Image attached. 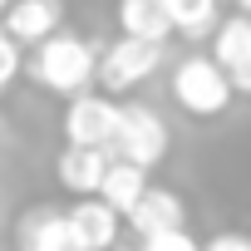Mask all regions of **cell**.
Here are the masks:
<instances>
[{"label":"cell","instance_id":"1","mask_svg":"<svg viewBox=\"0 0 251 251\" xmlns=\"http://www.w3.org/2000/svg\"><path fill=\"white\" fill-rule=\"evenodd\" d=\"M94 64H99V50L84 40V35H69V30H54L50 40L35 45L30 54V74L40 89L50 94H84L94 84Z\"/></svg>","mask_w":251,"mask_h":251},{"label":"cell","instance_id":"2","mask_svg":"<svg viewBox=\"0 0 251 251\" xmlns=\"http://www.w3.org/2000/svg\"><path fill=\"white\" fill-rule=\"evenodd\" d=\"M173 99L192 113V118H222L236 99L231 79L222 74V64L212 54H182L173 64Z\"/></svg>","mask_w":251,"mask_h":251},{"label":"cell","instance_id":"3","mask_svg":"<svg viewBox=\"0 0 251 251\" xmlns=\"http://www.w3.org/2000/svg\"><path fill=\"white\" fill-rule=\"evenodd\" d=\"M168 123L158 118L153 103H118V128H113V143H108V158H123V163H138V168H158L168 158Z\"/></svg>","mask_w":251,"mask_h":251},{"label":"cell","instance_id":"4","mask_svg":"<svg viewBox=\"0 0 251 251\" xmlns=\"http://www.w3.org/2000/svg\"><path fill=\"white\" fill-rule=\"evenodd\" d=\"M163 69V45L153 40H133V35H118L108 50H99V64H94V84L103 94H128L138 84H148L153 74Z\"/></svg>","mask_w":251,"mask_h":251},{"label":"cell","instance_id":"5","mask_svg":"<svg viewBox=\"0 0 251 251\" xmlns=\"http://www.w3.org/2000/svg\"><path fill=\"white\" fill-rule=\"evenodd\" d=\"M113 128H118V99L113 94H69V108H64V138L79 143V148H108L113 143Z\"/></svg>","mask_w":251,"mask_h":251},{"label":"cell","instance_id":"6","mask_svg":"<svg viewBox=\"0 0 251 251\" xmlns=\"http://www.w3.org/2000/svg\"><path fill=\"white\" fill-rule=\"evenodd\" d=\"M212 59L222 64V74L231 79L236 94H251V15H226L212 30Z\"/></svg>","mask_w":251,"mask_h":251},{"label":"cell","instance_id":"7","mask_svg":"<svg viewBox=\"0 0 251 251\" xmlns=\"http://www.w3.org/2000/svg\"><path fill=\"white\" fill-rule=\"evenodd\" d=\"M0 30L20 50H35L40 40L64 30V0H10V10L0 15Z\"/></svg>","mask_w":251,"mask_h":251},{"label":"cell","instance_id":"8","mask_svg":"<svg viewBox=\"0 0 251 251\" xmlns=\"http://www.w3.org/2000/svg\"><path fill=\"white\" fill-rule=\"evenodd\" d=\"M69 217V231L84 251H108L118 236H123V217L94 192V197H74V207H64Z\"/></svg>","mask_w":251,"mask_h":251},{"label":"cell","instance_id":"9","mask_svg":"<svg viewBox=\"0 0 251 251\" xmlns=\"http://www.w3.org/2000/svg\"><path fill=\"white\" fill-rule=\"evenodd\" d=\"M128 231L138 236V241H148V236H158V231H173V226H187V202L173 192V187H153L148 182V192L128 207Z\"/></svg>","mask_w":251,"mask_h":251},{"label":"cell","instance_id":"10","mask_svg":"<svg viewBox=\"0 0 251 251\" xmlns=\"http://www.w3.org/2000/svg\"><path fill=\"white\" fill-rule=\"evenodd\" d=\"M15 241H20V251H74V246H79L74 231H69L64 207H50V202H40V207H30V212L20 217Z\"/></svg>","mask_w":251,"mask_h":251},{"label":"cell","instance_id":"11","mask_svg":"<svg viewBox=\"0 0 251 251\" xmlns=\"http://www.w3.org/2000/svg\"><path fill=\"white\" fill-rule=\"evenodd\" d=\"M103 168H108V148H79V143H69L59 153V163H54V177H59L64 192L94 197L99 182H103Z\"/></svg>","mask_w":251,"mask_h":251},{"label":"cell","instance_id":"12","mask_svg":"<svg viewBox=\"0 0 251 251\" xmlns=\"http://www.w3.org/2000/svg\"><path fill=\"white\" fill-rule=\"evenodd\" d=\"M113 15H118V30L133 35V40H153V45L173 40V20H168L163 0H118Z\"/></svg>","mask_w":251,"mask_h":251},{"label":"cell","instance_id":"13","mask_svg":"<svg viewBox=\"0 0 251 251\" xmlns=\"http://www.w3.org/2000/svg\"><path fill=\"white\" fill-rule=\"evenodd\" d=\"M148 192V168H138V163H123V158H108V168H103V182H99V197L118 212V217H128V207L138 202Z\"/></svg>","mask_w":251,"mask_h":251},{"label":"cell","instance_id":"14","mask_svg":"<svg viewBox=\"0 0 251 251\" xmlns=\"http://www.w3.org/2000/svg\"><path fill=\"white\" fill-rule=\"evenodd\" d=\"M168 5V20H173V35L182 40H207L222 20V0H163Z\"/></svg>","mask_w":251,"mask_h":251},{"label":"cell","instance_id":"15","mask_svg":"<svg viewBox=\"0 0 251 251\" xmlns=\"http://www.w3.org/2000/svg\"><path fill=\"white\" fill-rule=\"evenodd\" d=\"M138 251H202V241L187 236V226H173V231H158V236L138 241Z\"/></svg>","mask_w":251,"mask_h":251},{"label":"cell","instance_id":"16","mask_svg":"<svg viewBox=\"0 0 251 251\" xmlns=\"http://www.w3.org/2000/svg\"><path fill=\"white\" fill-rule=\"evenodd\" d=\"M20 69H25V59H20V45L0 30V89H10L15 79H20Z\"/></svg>","mask_w":251,"mask_h":251},{"label":"cell","instance_id":"17","mask_svg":"<svg viewBox=\"0 0 251 251\" xmlns=\"http://www.w3.org/2000/svg\"><path fill=\"white\" fill-rule=\"evenodd\" d=\"M202 251H251V236L246 231H217Z\"/></svg>","mask_w":251,"mask_h":251},{"label":"cell","instance_id":"18","mask_svg":"<svg viewBox=\"0 0 251 251\" xmlns=\"http://www.w3.org/2000/svg\"><path fill=\"white\" fill-rule=\"evenodd\" d=\"M231 5H236V10H241V15H251V0H231Z\"/></svg>","mask_w":251,"mask_h":251},{"label":"cell","instance_id":"19","mask_svg":"<svg viewBox=\"0 0 251 251\" xmlns=\"http://www.w3.org/2000/svg\"><path fill=\"white\" fill-rule=\"evenodd\" d=\"M108 251H138V246H123V241H113V246H108Z\"/></svg>","mask_w":251,"mask_h":251},{"label":"cell","instance_id":"20","mask_svg":"<svg viewBox=\"0 0 251 251\" xmlns=\"http://www.w3.org/2000/svg\"><path fill=\"white\" fill-rule=\"evenodd\" d=\"M5 10H10V0H0V15H5Z\"/></svg>","mask_w":251,"mask_h":251},{"label":"cell","instance_id":"21","mask_svg":"<svg viewBox=\"0 0 251 251\" xmlns=\"http://www.w3.org/2000/svg\"><path fill=\"white\" fill-rule=\"evenodd\" d=\"M0 94H5V89H0Z\"/></svg>","mask_w":251,"mask_h":251}]
</instances>
